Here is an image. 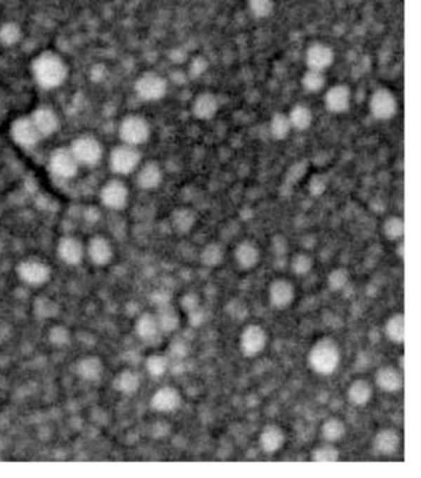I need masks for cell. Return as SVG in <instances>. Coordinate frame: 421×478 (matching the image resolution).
Wrapping results in <instances>:
<instances>
[{"mask_svg":"<svg viewBox=\"0 0 421 478\" xmlns=\"http://www.w3.org/2000/svg\"><path fill=\"white\" fill-rule=\"evenodd\" d=\"M340 360L341 354L339 345L330 338L319 340L309 351V365L319 375L328 376L334 373L339 367Z\"/></svg>","mask_w":421,"mask_h":478,"instance_id":"obj_1","label":"cell"},{"mask_svg":"<svg viewBox=\"0 0 421 478\" xmlns=\"http://www.w3.org/2000/svg\"><path fill=\"white\" fill-rule=\"evenodd\" d=\"M34 76L41 87L51 89L61 86L67 76V67L55 53H42L34 62Z\"/></svg>","mask_w":421,"mask_h":478,"instance_id":"obj_2","label":"cell"},{"mask_svg":"<svg viewBox=\"0 0 421 478\" xmlns=\"http://www.w3.org/2000/svg\"><path fill=\"white\" fill-rule=\"evenodd\" d=\"M149 125L146 119L139 115H130L123 119L120 124L119 135L123 141V144L131 145V146H139L149 140Z\"/></svg>","mask_w":421,"mask_h":478,"instance_id":"obj_3","label":"cell"},{"mask_svg":"<svg viewBox=\"0 0 421 478\" xmlns=\"http://www.w3.org/2000/svg\"><path fill=\"white\" fill-rule=\"evenodd\" d=\"M368 107L372 117L377 120H391L398 113V99L389 89L378 88L372 93Z\"/></svg>","mask_w":421,"mask_h":478,"instance_id":"obj_4","label":"cell"},{"mask_svg":"<svg viewBox=\"0 0 421 478\" xmlns=\"http://www.w3.org/2000/svg\"><path fill=\"white\" fill-rule=\"evenodd\" d=\"M141 161V154L136 146L123 144L113 150L110 154L112 170L119 175H128L138 170Z\"/></svg>","mask_w":421,"mask_h":478,"instance_id":"obj_5","label":"cell"},{"mask_svg":"<svg viewBox=\"0 0 421 478\" xmlns=\"http://www.w3.org/2000/svg\"><path fill=\"white\" fill-rule=\"evenodd\" d=\"M167 81L156 73H145L135 83V91L140 98L154 102L163 98L167 93Z\"/></svg>","mask_w":421,"mask_h":478,"instance_id":"obj_6","label":"cell"},{"mask_svg":"<svg viewBox=\"0 0 421 478\" xmlns=\"http://www.w3.org/2000/svg\"><path fill=\"white\" fill-rule=\"evenodd\" d=\"M73 156L76 157L78 164L82 165H97L102 156H103V147L98 140L92 136H82L73 142L71 147Z\"/></svg>","mask_w":421,"mask_h":478,"instance_id":"obj_7","label":"cell"},{"mask_svg":"<svg viewBox=\"0 0 421 478\" xmlns=\"http://www.w3.org/2000/svg\"><path fill=\"white\" fill-rule=\"evenodd\" d=\"M268 335L261 325H247L240 335V349L245 356H256L262 352L267 345Z\"/></svg>","mask_w":421,"mask_h":478,"instance_id":"obj_8","label":"cell"},{"mask_svg":"<svg viewBox=\"0 0 421 478\" xmlns=\"http://www.w3.org/2000/svg\"><path fill=\"white\" fill-rule=\"evenodd\" d=\"M268 297L269 303L274 308H288L295 298V287L293 283L286 278H277L269 284Z\"/></svg>","mask_w":421,"mask_h":478,"instance_id":"obj_9","label":"cell"},{"mask_svg":"<svg viewBox=\"0 0 421 478\" xmlns=\"http://www.w3.org/2000/svg\"><path fill=\"white\" fill-rule=\"evenodd\" d=\"M18 274L24 282L32 284V286H40L48 281L51 270L47 266L46 263L30 258L25 260L18 266Z\"/></svg>","mask_w":421,"mask_h":478,"instance_id":"obj_10","label":"cell"},{"mask_svg":"<svg viewBox=\"0 0 421 478\" xmlns=\"http://www.w3.org/2000/svg\"><path fill=\"white\" fill-rule=\"evenodd\" d=\"M78 165L72 151L68 149L57 150L50 159V170L60 178H72L77 173Z\"/></svg>","mask_w":421,"mask_h":478,"instance_id":"obj_11","label":"cell"},{"mask_svg":"<svg viewBox=\"0 0 421 478\" xmlns=\"http://www.w3.org/2000/svg\"><path fill=\"white\" fill-rule=\"evenodd\" d=\"M11 136L16 144L22 147H31L36 145L41 138L31 118H19L15 120L11 126Z\"/></svg>","mask_w":421,"mask_h":478,"instance_id":"obj_12","label":"cell"},{"mask_svg":"<svg viewBox=\"0 0 421 478\" xmlns=\"http://www.w3.org/2000/svg\"><path fill=\"white\" fill-rule=\"evenodd\" d=\"M100 198L104 206L119 211L128 204V190L123 182L110 180L104 185L103 190L100 192Z\"/></svg>","mask_w":421,"mask_h":478,"instance_id":"obj_13","label":"cell"},{"mask_svg":"<svg viewBox=\"0 0 421 478\" xmlns=\"http://www.w3.org/2000/svg\"><path fill=\"white\" fill-rule=\"evenodd\" d=\"M335 52L325 44H314L307 51V66L309 69L323 72L334 63Z\"/></svg>","mask_w":421,"mask_h":478,"instance_id":"obj_14","label":"cell"},{"mask_svg":"<svg viewBox=\"0 0 421 478\" xmlns=\"http://www.w3.org/2000/svg\"><path fill=\"white\" fill-rule=\"evenodd\" d=\"M180 403L182 396L175 387H162L151 398V406L159 413H172L177 411L180 406Z\"/></svg>","mask_w":421,"mask_h":478,"instance_id":"obj_15","label":"cell"},{"mask_svg":"<svg viewBox=\"0 0 421 478\" xmlns=\"http://www.w3.org/2000/svg\"><path fill=\"white\" fill-rule=\"evenodd\" d=\"M351 105V91L346 84H335L325 94V107L330 113L342 114Z\"/></svg>","mask_w":421,"mask_h":478,"instance_id":"obj_16","label":"cell"},{"mask_svg":"<svg viewBox=\"0 0 421 478\" xmlns=\"http://www.w3.org/2000/svg\"><path fill=\"white\" fill-rule=\"evenodd\" d=\"M218 110L219 100L215 94L210 92L198 94L192 104V113L199 120H210L215 117Z\"/></svg>","mask_w":421,"mask_h":478,"instance_id":"obj_17","label":"cell"},{"mask_svg":"<svg viewBox=\"0 0 421 478\" xmlns=\"http://www.w3.org/2000/svg\"><path fill=\"white\" fill-rule=\"evenodd\" d=\"M234 256L240 267L243 270H251V268L256 267L257 263H260L261 251H260V247L257 246V244L250 240H245L237 245Z\"/></svg>","mask_w":421,"mask_h":478,"instance_id":"obj_18","label":"cell"},{"mask_svg":"<svg viewBox=\"0 0 421 478\" xmlns=\"http://www.w3.org/2000/svg\"><path fill=\"white\" fill-rule=\"evenodd\" d=\"M375 383L382 391L394 393L403 387V377L396 367L383 366L375 373Z\"/></svg>","mask_w":421,"mask_h":478,"instance_id":"obj_19","label":"cell"},{"mask_svg":"<svg viewBox=\"0 0 421 478\" xmlns=\"http://www.w3.org/2000/svg\"><path fill=\"white\" fill-rule=\"evenodd\" d=\"M286 440V434L283 432L281 427L276 424H269L267 427H263L262 432L260 434V446L266 453H277L279 449L282 448L283 444Z\"/></svg>","mask_w":421,"mask_h":478,"instance_id":"obj_20","label":"cell"},{"mask_svg":"<svg viewBox=\"0 0 421 478\" xmlns=\"http://www.w3.org/2000/svg\"><path fill=\"white\" fill-rule=\"evenodd\" d=\"M373 445L377 453L389 456L396 453L401 446V435L391 427L382 429L380 432H377Z\"/></svg>","mask_w":421,"mask_h":478,"instance_id":"obj_21","label":"cell"},{"mask_svg":"<svg viewBox=\"0 0 421 478\" xmlns=\"http://www.w3.org/2000/svg\"><path fill=\"white\" fill-rule=\"evenodd\" d=\"M32 123L35 124L37 131L42 136H50L56 131L58 128V118L56 113L51 108L42 107L34 112L30 117Z\"/></svg>","mask_w":421,"mask_h":478,"instance_id":"obj_22","label":"cell"},{"mask_svg":"<svg viewBox=\"0 0 421 478\" xmlns=\"http://www.w3.org/2000/svg\"><path fill=\"white\" fill-rule=\"evenodd\" d=\"M88 255L98 266L108 265L113 258V247L105 237H93L88 245Z\"/></svg>","mask_w":421,"mask_h":478,"instance_id":"obj_23","label":"cell"},{"mask_svg":"<svg viewBox=\"0 0 421 478\" xmlns=\"http://www.w3.org/2000/svg\"><path fill=\"white\" fill-rule=\"evenodd\" d=\"M58 256L68 265H78L83 258L82 242L73 237L61 239L58 244Z\"/></svg>","mask_w":421,"mask_h":478,"instance_id":"obj_24","label":"cell"},{"mask_svg":"<svg viewBox=\"0 0 421 478\" xmlns=\"http://www.w3.org/2000/svg\"><path fill=\"white\" fill-rule=\"evenodd\" d=\"M163 178V173L159 167V164L156 162H147L144 166H141L139 170L136 180L140 188L142 190H149L157 188Z\"/></svg>","mask_w":421,"mask_h":478,"instance_id":"obj_25","label":"cell"},{"mask_svg":"<svg viewBox=\"0 0 421 478\" xmlns=\"http://www.w3.org/2000/svg\"><path fill=\"white\" fill-rule=\"evenodd\" d=\"M372 394H373V391H372L370 382L362 378L354 380L347 390V398H349V403H352L354 406H366L370 401Z\"/></svg>","mask_w":421,"mask_h":478,"instance_id":"obj_26","label":"cell"},{"mask_svg":"<svg viewBox=\"0 0 421 478\" xmlns=\"http://www.w3.org/2000/svg\"><path fill=\"white\" fill-rule=\"evenodd\" d=\"M288 119L292 125V129L304 131L308 130L313 124V113L312 110L303 104H297L290 109V113L288 114Z\"/></svg>","mask_w":421,"mask_h":478,"instance_id":"obj_27","label":"cell"},{"mask_svg":"<svg viewBox=\"0 0 421 478\" xmlns=\"http://www.w3.org/2000/svg\"><path fill=\"white\" fill-rule=\"evenodd\" d=\"M196 223V214L190 208H178L172 214V224L180 234H188Z\"/></svg>","mask_w":421,"mask_h":478,"instance_id":"obj_28","label":"cell"},{"mask_svg":"<svg viewBox=\"0 0 421 478\" xmlns=\"http://www.w3.org/2000/svg\"><path fill=\"white\" fill-rule=\"evenodd\" d=\"M385 333L391 341L396 344H403L406 340V320L404 314L396 313L388 319L385 324Z\"/></svg>","mask_w":421,"mask_h":478,"instance_id":"obj_29","label":"cell"},{"mask_svg":"<svg viewBox=\"0 0 421 478\" xmlns=\"http://www.w3.org/2000/svg\"><path fill=\"white\" fill-rule=\"evenodd\" d=\"M78 373L87 380H98L103 375V364L95 356H89L78 364Z\"/></svg>","mask_w":421,"mask_h":478,"instance_id":"obj_30","label":"cell"},{"mask_svg":"<svg viewBox=\"0 0 421 478\" xmlns=\"http://www.w3.org/2000/svg\"><path fill=\"white\" fill-rule=\"evenodd\" d=\"M159 320V329L166 333H171L178 329L180 326V315L175 312L173 307L168 304H163L159 307V314L156 315Z\"/></svg>","mask_w":421,"mask_h":478,"instance_id":"obj_31","label":"cell"},{"mask_svg":"<svg viewBox=\"0 0 421 478\" xmlns=\"http://www.w3.org/2000/svg\"><path fill=\"white\" fill-rule=\"evenodd\" d=\"M159 320L154 314L145 313L136 323V333L141 339L151 340L157 336L159 331Z\"/></svg>","mask_w":421,"mask_h":478,"instance_id":"obj_32","label":"cell"},{"mask_svg":"<svg viewBox=\"0 0 421 478\" xmlns=\"http://www.w3.org/2000/svg\"><path fill=\"white\" fill-rule=\"evenodd\" d=\"M140 385V376L131 370L123 371L114 380L115 388L125 394H133L139 390Z\"/></svg>","mask_w":421,"mask_h":478,"instance_id":"obj_33","label":"cell"},{"mask_svg":"<svg viewBox=\"0 0 421 478\" xmlns=\"http://www.w3.org/2000/svg\"><path fill=\"white\" fill-rule=\"evenodd\" d=\"M292 131V125L288 119V115L283 113H276L269 123V134L273 139L281 141L287 139Z\"/></svg>","mask_w":421,"mask_h":478,"instance_id":"obj_34","label":"cell"},{"mask_svg":"<svg viewBox=\"0 0 421 478\" xmlns=\"http://www.w3.org/2000/svg\"><path fill=\"white\" fill-rule=\"evenodd\" d=\"M224 260V250L220 244L210 242L201 252V263L206 267H216Z\"/></svg>","mask_w":421,"mask_h":478,"instance_id":"obj_35","label":"cell"},{"mask_svg":"<svg viewBox=\"0 0 421 478\" xmlns=\"http://www.w3.org/2000/svg\"><path fill=\"white\" fill-rule=\"evenodd\" d=\"M346 434V427L342 420L338 418H331L323 423L321 427V435L326 442H336L341 440Z\"/></svg>","mask_w":421,"mask_h":478,"instance_id":"obj_36","label":"cell"},{"mask_svg":"<svg viewBox=\"0 0 421 478\" xmlns=\"http://www.w3.org/2000/svg\"><path fill=\"white\" fill-rule=\"evenodd\" d=\"M326 84V77L323 72L308 69L302 77V86L309 93H319L323 91Z\"/></svg>","mask_w":421,"mask_h":478,"instance_id":"obj_37","label":"cell"},{"mask_svg":"<svg viewBox=\"0 0 421 478\" xmlns=\"http://www.w3.org/2000/svg\"><path fill=\"white\" fill-rule=\"evenodd\" d=\"M383 232L385 237L392 241L401 240L404 235V221L401 216H389L383 223Z\"/></svg>","mask_w":421,"mask_h":478,"instance_id":"obj_38","label":"cell"},{"mask_svg":"<svg viewBox=\"0 0 421 478\" xmlns=\"http://www.w3.org/2000/svg\"><path fill=\"white\" fill-rule=\"evenodd\" d=\"M21 39L20 26L15 22H6L0 26V42L6 46L15 45Z\"/></svg>","mask_w":421,"mask_h":478,"instance_id":"obj_39","label":"cell"},{"mask_svg":"<svg viewBox=\"0 0 421 478\" xmlns=\"http://www.w3.org/2000/svg\"><path fill=\"white\" fill-rule=\"evenodd\" d=\"M339 458V450L333 445H321L312 453L314 463H336Z\"/></svg>","mask_w":421,"mask_h":478,"instance_id":"obj_40","label":"cell"},{"mask_svg":"<svg viewBox=\"0 0 421 478\" xmlns=\"http://www.w3.org/2000/svg\"><path fill=\"white\" fill-rule=\"evenodd\" d=\"M349 279V273L346 268H336L333 272L330 273L329 277H328L329 288L334 292L341 291V289L345 288V286L347 284Z\"/></svg>","mask_w":421,"mask_h":478,"instance_id":"obj_41","label":"cell"},{"mask_svg":"<svg viewBox=\"0 0 421 478\" xmlns=\"http://www.w3.org/2000/svg\"><path fill=\"white\" fill-rule=\"evenodd\" d=\"M168 367V361L165 356L151 355L146 361V369L149 373L154 377H161L165 373Z\"/></svg>","mask_w":421,"mask_h":478,"instance_id":"obj_42","label":"cell"},{"mask_svg":"<svg viewBox=\"0 0 421 478\" xmlns=\"http://www.w3.org/2000/svg\"><path fill=\"white\" fill-rule=\"evenodd\" d=\"M313 258L307 253H297L292 260V270L297 274H307L313 268Z\"/></svg>","mask_w":421,"mask_h":478,"instance_id":"obj_43","label":"cell"},{"mask_svg":"<svg viewBox=\"0 0 421 478\" xmlns=\"http://www.w3.org/2000/svg\"><path fill=\"white\" fill-rule=\"evenodd\" d=\"M208 67H209V62H208L206 57H194V58L190 61L189 73H188V76H189V78H192V79H196V78L201 77V76L206 72Z\"/></svg>","mask_w":421,"mask_h":478,"instance_id":"obj_44","label":"cell"},{"mask_svg":"<svg viewBox=\"0 0 421 478\" xmlns=\"http://www.w3.org/2000/svg\"><path fill=\"white\" fill-rule=\"evenodd\" d=\"M248 3L257 18H266L272 13L273 0H248Z\"/></svg>","mask_w":421,"mask_h":478,"instance_id":"obj_45","label":"cell"},{"mask_svg":"<svg viewBox=\"0 0 421 478\" xmlns=\"http://www.w3.org/2000/svg\"><path fill=\"white\" fill-rule=\"evenodd\" d=\"M68 340H69V334L65 326H55L50 331V341L55 345L67 344Z\"/></svg>","mask_w":421,"mask_h":478,"instance_id":"obj_46","label":"cell"},{"mask_svg":"<svg viewBox=\"0 0 421 478\" xmlns=\"http://www.w3.org/2000/svg\"><path fill=\"white\" fill-rule=\"evenodd\" d=\"M180 304H182V308L185 309L187 313H189L192 310L194 309L199 308V297L194 293L185 294L180 299Z\"/></svg>","mask_w":421,"mask_h":478,"instance_id":"obj_47","label":"cell"},{"mask_svg":"<svg viewBox=\"0 0 421 478\" xmlns=\"http://www.w3.org/2000/svg\"><path fill=\"white\" fill-rule=\"evenodd\" d=\"M272 250L276 255H279V256L286 255L288 251V242L286 237L282 235H276L272 237Z\"/></svg>","mask_w":421,"mask_h":478,"instance_id":"obj_48","label":"cell"},{"mask_svg":"<svg viewBox=\"0 0 421 478\" xmlns=\"http://www.w3.org/2000/svg\"><path fill=\"white\" fill-rule=\"evenodd\" d=\"M325 187H326V180H323V177L316 175L310 182V192L314 196H320L321 193H323Z\"/></svg>","mask_w":421,"mask_h":478,"instance_id":"obj_49","label":"cell"},{"mask_svg":"<svg viewBox=\"0 0 421 478\" xmlns=\"http://www.w3.org/2000/svg\"><path fill=\"white\" fill-rule=\"evenodd\" d=\"M188 315H189V323L192 326H199L204 321V314H203L201 307L192 310L188 313Z\"/></svg>","mask_w":421,"mask_h":478,"instance_id":"obj_50","label":"cell"},{"mask_svg":"<svg viewBox=\"0 0 421 478\" xmlns=\"http://www.w3.org/2000/svg\"><path fill=\"white\" fill-rule=\"evenodd\" d=\"M403 247H404V245H403V242H401V245H399V247H398V253H399V258H403Z\"/></svg>","mask_w":421,"mask_h":478,"instance_id":"obj_51","label":"cell"}]
</instances>
